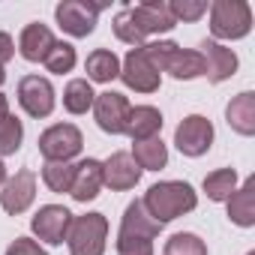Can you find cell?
<instances>
[{"instance_id":"obj_15","label":"cell","mask_w":255,"mask_h":255,"mask_svg":"<svg viewBox=\"0 0 255 255\" xmlns=\"http://www.w3.org/2000/svg\"><path fill=\"white\" fill-rule=\"evenodd\" d=\"M102 189V162L99 159H81L75 165V177H72V189L69 195L75 201H93Z\"/></svg>"},{"instance_id":"obj_35","label":"cell","mask_w":255,"mask_h":255,"mask_svg":"<svg viewBox=\"0 0 255 255\" xmlns=\"http://www.w3.org/2000/svg\"><path fill=\"white\" fill-rule=\"evenodd\" d=\"M6 114H9V99L0 93V117H6Z\"/></svg>"},{"instance_id":"obj_16","label":"cell","mask_w":255,"mask_h":255,"mask_svg":"<svg viewBox=\"0 0 255 255\" xmlns=\"http://www.w3.org/2000/svg\"><path fill=\"white\" fill-rule=\"evenodd\" d=\"M162 129V114L159 108L153 105H135L126 117V135L132 141H147V138H156Z\"/></svg>"},{"instance_id":"obj_29","label":"cell","mask_w":255,"mask_h":255,"mask_svg":"<svg viewBox=\"0 0 255 255\" xmlns=\"http://www.w3.org/2000/svg\"><path fill=\"white\" fill-rule=\"evenodd\" d=\"M42 63H45L48 72L63 75V72H69V69L75 66V48H72L69 42H54L51 51H48V57H45Z\"/></svg>"},{"instance_id":"obj_32","label":"cell","mask_w":255,"mask_h":255,"mask_svg":"<svg viewBox=\"0 0 255 255\" xmlns=\"http://www.w3.org/2000/svg\"><path fill=\"white\" fill-rule=\"evenodd\" d=\"M117 255H153V243L147 237L117 234Z\"/></svg>"},{"instance_id":"obj_37","label":"cell","mask_w":255,"mask_h":255,"mask_svg":"<svg viewBox=\"0 0 255 255\" xmlns=\"http://www.w3.org/2000/svg\"><path fill=\"white\" fill-rule=\"evenodd\" d=\"M3 78H6V72H3V69H0V84H3Z\"/></svg>"},{"instance_id":"obj_17","label":"cell","mask_w":255,"mask_h":255,"mask_svg":"<svg viewBox=\"0 0 255 255\" xmlns=\"http://www.w3.org/2000/svg\"><path fill=\"white\" fill-rule=\"evenodd\" d=\"M54 42H57V39L51 36V30H48L45 24L33 21V24H27V27L21 30L18 51H21V57H24V60L39 63V60H45V57H48V51H51V45H54Z\"/></svg>"},{"instance_id":"obj_8","label":"cell","mask_w":255,"mask_h":255,"mask_svg":"<svg viewBox=\"0 0 255 255\" xmlns=\"http://www.w3.org/2000/svg\"><path fill=\"white\" fill-rule=\"evenodd\" d=\"M105 6L102 3H81V0H66V3H60L57 9H54V15H57V24L69 33V36H87V33H93V27H96V15L102 12Z\"/></svg>"},{"instance_id":"obj_33","label":"cell","mask_w":255,"mask_h":255,"mask_svg":"<svg viewBox=\"0 0 255 255\" xmlns=\"http://www.w3.org/2000/svg\"><path fill=\"white\" fill-rule=\"evenodd\" d=\"M6 255H48V252H45L36 240H30V237H15V240L9 243Z\"/></svg>"},{"instance_id":"obj_14","label":"cell","mask_w":255,"mask_h":255,"mask_svg":"<svg viewBox=\"0 0 255 255\" xmlns=\"http://www.w3.org/2000/svg\"><path fill=\"white\" fill-rule=\"evenodd\" d=\"M201 57H204V63H207V78H210L213 84L231 78L234 69H237V54H234L231 48L213 42V39H204V42H201Z\"/></svg>"},{"instance_id":"obj_38","label":"cell","mask_w":255,"mask_h":255,"mask_svg":"<svg viewBox=\"0 0 255 255\" xmlns=\"http://www.w3.org/2000/svg\"><path fill=\"white\" fill-rule=\"evenodd\" d=\"M249 255H255V252H249Z\"/></svg>"},{"instance_id":"obj_2","label":"cell","mask_w":255,"mask_h":255,"mask_svg":"<svg viewBox=\"0 0 255 255\" xmlns=\"http://www.w3.org/2000/svg\"><path fill=\"white\" fill-rule=\"evenodd\" d=\"M249 30H252L249 3H243V0H216L210 6V33L216 39H243Z\"/></svg>"},{"instance_id":"obj_25","label":"cell","mask_w":255,"mask_h":255,"mask_svg":"<svg viewBox=\"0 0 255 255\" xmlns=\"http://www.w3.org/2000/svg\"><path fill=\"white\" fill-rule=\"evenodd\" d=\"M234 189H237V171L234 168H219V171L204 177V192L210 201H228Z\"/></svg>"},{"instance_id":"obj_11","label":"cell","mask_w":255,"mask_h":255,"mask_svg":"<svg viewBox=\"0 0 255 255\" xmlns=\"http://www.w3.org/2000/svg\"><path fill=\"white\" fill-rule=\"evenodd\" d=\"M33 198H36V174L30 168L15 171V177H9L3 183V192H0V204H3V210L12 213V216L24 213L33 204Z\"/></svg>"},{"instance_id":"obj_4","label":"cell","mask_w":255,"mask_h":255,"mask_svg":"<svg viewBox=\"0 0 255 255\" xmlns=\"http://www.w3.org/2000/svg\"><path fill=\"white\" fill-rule=\"evenodd\" d=\"M84 147V138L78 132V126L72 123H54L51 129H45L39 135V153L48 162H69L72 156H78Z\"/></svg>"},{"instance_id":"obj_1","label":"cell","mask_w":255,"mask_h":255,"mask_svg":"<svg viewBox=\"0 0 255 255\" xmlns=\"http://www.w3.org/2000/svg\"><path fill=\"white\" fill-rule=\"evenodd\" d=\"M141 204H144V210H147L159 225H165V222H171V219H177V216L195 210L198 195H195V189H192L189 183H183V180H162V183H153V186L147 189V195L141 198Z\"/></svg>"},{"instance_id":"obj_21","label":"cell","mask_w":255,"mask_h":255,"mask_svg":"<svg viewBox=\"0 0 255 255\" xmlns=\"http://www.w3.org/2000/svg\"><path fill=\"white\" fill-rule=\"evenodd\" d=\"M165 72H171L177 81H189V78L207 75V63H204L201 51H186V48H177V51L168 57Z\"/></svg>"},{"instance_id":"obj_31","label":"cell","mask_w":255,"mask_h":255,"mask_svg":"<svg viewBox=\"0 0 255 255\" xmlns=\"http://www.w3.org/2000/svg\"><path fill=\"white\" fill-rule=\"evenodd\" d=\"M168 12H171V18L177 21V18H183V21H195V18H201L204 12H207V3H201V0H174V3H168Z\"/></svg>"},{"instance_id":"obj_7","label":"cell","mask_w":255,"mask_h":255,"mask_svg":"<svg viewBox=\"0 0 255 255\" xmlns=\"http://www.w3.org/2000/svg\"><path fill=\"white\" fill-rule=\"evenodd\" d=\"M120 78H123L126 87H132L138 93H153V90H159V81H162L159 72L153 69V63L147 60L141 45L129 48V54H126V60L120 66Z\"/></svg>"},{"instance_id":"obj_36","label":"cell","mask_w":255,"mask_h":255,"mask_svg":"<svg viewBox=\"0 0 255 255\" xmlns=\"http://www.w3.org/2000/svg\"><path fill=\"white\" fill-rule=\"evenodd\" d=\"M6 183V165H3V159H0V186Z\"/></svg>"},{"instance_id":"obj_19","label":"cell","mask_w":255,"mask_h":255,"mask_svg":"<svg viewBox=\"0 0 255 255\" xmlns=\"http://www.w3.org/2000/svg\"><path fill=\"white\" fill-rule=\"evenodd\" d=\"M159 228H162V225L144 210L141 201H132L129 207H126L123 222H120V234H129V237H147V240H153V237L159 234Z\"/></svg>"},{"instance_id":"obj_23","label":"cell","mask_w":255,"mask_h":255,"mask_svg":"<svg viewBox=\"0 0 255 255\" xmlns=\"http://www.w3.org/2000/svg\"><path fill=\"white\" fill-rule=\"evenodd\" d=\"M84 69H87V78H90V81L108 84V81H114V78L120 75V60H117V54H114L111 48H96V51L87 57Z\"/></svg>"},{"instance_id":"obj_13","label":"cell","mask_w":255,"mask_h":255,"mask_svg":"<svg viewBox=\"0 0 255 255\" xmlns=\"http://www.w3.org/2000/svg\"><path fill=\"white\" fill-rule=\"evenodd\" d=\"M138 180H141V168L129 153H114L102 162V186L123 192V189H132Z\"/></svg>"},{"instance_id":"obj_30","label":"cell","mask_w":255,"mask_h":255,"mask_svg":"<svg viewBox=\"0 0 255 255\" xmlns=\"http://www.w3.org/2000/svg\"><path fill=\"white\" fill-rule=\"evenodd\" d=\"M114 33H117V39H120V42L132 45V48L144 45V36L138 33V27L132 24V18H129V12H126V9L114 15Z\"/></svg>"},{"instance_id":"obj_10","label":"cell","mask_w":255,"mask_h":255,"mask_svg":"<svg viewBox=\"0 0 255 255\" xmlns=\"http://www.w3.org/2000/svg\"><path fill=\"white\" fill-rule=\"evenodd\" d=\"M30 228H33V234H36L39 240L57 246V243L66 240V234H69V228H72V213H69L63 204H45V207H39V213L30 219Z\"/></svg>"},{"instance_id":"obj_5","label":"cell","mask_w":255,"mask_h":255,"mask_svg":"<svg viewBox=\"0 0 255 255\" xmlns=\"http://www.w3.org/2000/svg\"><path fill=\"white\" fill-rule=\"evenodd\" d=\"M132 105L123 93H114V90H105V93H96L93 99V114H96V123L102 132H111V135H123L126 132V117H129Z\"/></svg>"},{"instance_id":"obj_18","label":"cell","mask_w":255,"mask_h":255,"mask_svg":"<svg viewBox=\"0 0 255 255\" xmlns=\"http://www.w3.org/2000/svg\"><path fill=\"white\" fill-rule=\"evenodd\" d=\"M228 219L240 228H249L255 225V180L249 177L240 189L231 192L228 198Z\"/></svg>"},{"instance_id":"obj_6","label":"cell","mask_w":255,"mask_h":255,"mask_svg":"<svg viewBox=\"0 0 255 255\" xmlns=\"http://www.w3.org/2000/svg\"><path fill=\"white\" fill-rule=\"evenodd\" d=\"M174 144L183 156H201L210 150L213 144V123L201 114H189L183 117V123L177 126L174 132Z\"/></svg>"},{"instance_id":"obj_34","label":"cell","mask_w":255,"mask_h":255,"mask_svg":"<svg viewBox=\"0 0 255 255\" xmlns=\"http://www.w3.org/2000/svg\"><path fill=\"white\" fill-rule=\"evenodd\" d=\"M12 54H15V42H12V36H9V33H0V69H3V66L12 60Z\"/></svg>"},{"instance_id":"obj_12","label":"cell","mask_w":255,"mask_h":255,"mask_svg":"<svg viewBox=\"0 0 255 255\" xmlns=\"http://www.w3.org/2000/svg\"><path fill=\"white\" fill-rule=\"evenodd\" d=\"M126 12H129V18H132V24L138 27L141 36H150V33H168V30L177 24V21L171 18V12H168V3H159V0L129 6Z\"/></svg>"},{"instance_id":"obj_9","label":"cell","mask_w":255,"mask_h":255,"mask_svg":"<svg viewBox=\"0 0 255 255\" xmlns=\"http://www.w3.org/2000/svg\"><path fill=\"white\" fill-rule=\"evenodd\" d=\"M18 102L30 117H48L54 111V87L42 75H24L18 81Z\"/></svg>"},{"instance_id":"obj_22","label":"cell","mask_w":255,"mask_h":255,"mask_svg":"<svg viewBox=\"0 0 255 255\" xmlns=\"http://www.w3.org/2000/svg\"><path fill=\"white\" fill-rule=\"evenodd\" d=\"M129 156L135 159V165H138L141 171H159V168H165V162H168V147H165L162 138L156 135V138H147V141H135Z\"/></svg>"},{"instance_id":"obj_20","label":"cell","mask_w":255,"mask_h":255,"mask_svg":"<svg viewBox=\"0 0 255 255\" xmlns=\"http://www.w3.org/2000/svg\"><path fill=\"white\" fill-rule=\"evenodd\" d=\"M225 117H228V126L240 135H252L255 132V93H240L228 102L225 108Z\"/></svg>"},{"instance_id":"obj_24","label":"cell","mask_w":255,"mask_h":255,"mask_svg":"<svg viewBox=\"0 0 255 255\" xmlns=\"http://www.w3.org/2000/svg\"><path fill=\"white\" fill-rule=\"evenodd\" d=\"M93 99H96V93L87 78H72L63 90V108L69 114H84L87 108H93Z\"/></svg>"},{"instance_id":"obj_28","label":"cell","mask_w":255,"mask_h":255,"mask_svg":"<svg viewBox=\"0 0 255 255\" xmlns=\"http://www.w3.org/2000/svg\"><path fill=\"white\" fill-rule=\"evenodd\" d=\"M165 255H207V246L198 234H189V231H177L168 237L165 243Z\"/></svg>"},{"instance_id":"obj_3","label":"cell","mask_w":255,"mask_h":255,"mask_svg":"<svg viewBox=\"0 0 255 255\" xmlns=\"http://www.w3.org/2000/svg\"><path fill=\"white\" fill-rule=\"evenodd\" d=\"M108 240V219L102 213H84L72 219V228L66 234L72 255H102Z\"/></svg>"},{"instance_id":"obj_26","label":"cell","mask_w":255,"mask_h":255,"mask_svg":"<svg viewBox=\"0 0 255 255\" xmlns=\"http://www.w3.org/2000/svg\"><path fill=\"white\" fill-rule=\"evenodd\" d=\"M75 177V165L69 162H45L42 165V180L51 192H69Z\"/></svg>"},{"instance_id":"obj_27","label":"cell","mask_w":255,"mask_h":255,"mask_svg":"<svg viewBox=\"0 0 255 255\" xmlns=\"http://www.w3.org/2000/svg\"><path fill=\"white\" fill-rule=\"evenodd\" d=\"M21 138H24L21 120L12 117V114L0 117V156H12V153L21 147Z\"/></svg>"}]
</instances>
